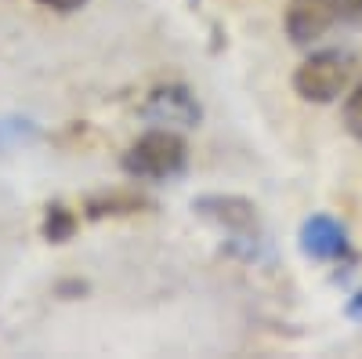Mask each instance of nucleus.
I'll return each mask as SVG.
<instances>
[{"label": "nucleus", "instance_id": "1", "mask_svg": "<svg viewBox=\"0 0 362 359\" xmlns=\"http://www.w3.org/2000/svg\"><path fill=\"white\" fill-rule=\"evenodd\" d=\"M192 211L210 222V225H218L221 232H228V247L232 254H243L250 261H257L261 247H264V236H261V222H257V207L243 196H199L192 203Z\"/></svg>", "mask_w": 362, "mask_h": 359}, {"label": "nucleus", "instance_id": "2", "mask_svg": "<svg viewBox=\"0 0 362 359\" xmlns=\"http://www.w3.org/2000/svg\"><path fill=\"white\" fill-rule=\"evenodd\" d=\"M185 164H189V145L170 127L145 131L124 153V171L138 182H170L185 171Z\"/></svg>", "mask_w": 362, "mask_h": 359}, {"label": "nucleus", "instance_id": "3", "mask_svg": "<svg viewBox=\"0 0 362 359\" xmlns=\"http://www.w3.org/2000/svg\"><path fill=\"white\" fill-rule=\"evenodd\" d=\"M337 25L362 29V0H290L286 8V33L300 47L322 40Z\"/></svg>", "mask_w": 362, "mask_h": 359}, {"label": "nucleus", "instance_id": "4", "mask_svg": "<svg viewBox=\"0 0 362 359\" xmlns=\"http://www.w3.org/2000/svg\"><path fill=\"white\" fill-rule=\"evenodd\" d=\"M355 76V62L344 51H315L308 55L305 62L297 66L293 73V91L305 98V102H337Z\"/></svg>", "mask_w": 362, "mask_h": 359}, {"label": "nucleus", "instance_id": "5", "mask_svg": "<svg viewBox=\"0 0 362 359\" xmlns=\"http://www.w3.org/2000/svg\"><path fill=\"white\" fill-rule=\"evenodd\" d=\"M199 116H203V106L185 84H160L141 102V120L153 127H170V131L196 127Z\"/></svg>", "mask_w": 362, "mask_h": 359}, {"label": "nucleus", "instance_id": "6", "mask_svg": "<svg viewBox=\"0 0 362 359\" xmlns=\"http://www.w3.org/2000/svg\"><path fill=\"white\" fill-rule=\"evenodd\" d=\"M300 251L315 261H337L348 258V232L337 218L329 215H312L300 225Z\"/></svg>", "mask_w": 362, "mask_h": 359}, {"label": "nucleus", "instance_id": "7", "mask_svg": "<svg viewBox=\"0 0 362 359\" xmlns=\"http://www.w3.org/2000/svg\"><path fill=\"white\" fill-rule=\"evenodd\" d=\"M148 207L138 193H124V189H112V193H102V196H90L87 200V215L90 218H105V215H134Z\"/></svg>", "mask_w": 362, "mask_h": 359}, {"label": "nucleus", "instance_id": "8", "mask_svg": "<svg viewBox=\"0 0 362 359\" xmlns=\"http://www.w3.org/2000/svg\"><path fill=\"white\" fill-rule=\"evenodd\" d=\"M73 229H76V218L66 211L62 203H51L47 218H44V236L51 239V244H66V239L73 236Z\"/></svg>", "mask_w": 362, "mask_h": 359}, {"label": "nucleus", "instance_id": "9", "mask_svg": "<svg viewBox=\"0 0 362 359\" xmlns=\"http://www.w3.org/2000/svg\"><path fill=\"white\" fill-rule=\"evenodd\" d=\"M344 127L362 142V84L344 98Z\"/></svg>", "mask_w": 362, "mask_h": 359}, {"label": "nucleus", "instance_id": "10", "mask_svg": "<svg viewBox=\"0 0 362 359\" xmlns=\"http://www.w3.org/2000/svg\"><path fill=\"white\" fill-rule=\"evenodd\" d=\"M40 8H51V11H62V15H69V11H80L87 0H37Z\"/></svg>", "mask_w": 362, "mask_h": 359}, {"label": "nucleus", "instance_id": "11", "mask_svg": "<svg viewBox=\"0 0 362 359\" xmlns=\"http://www.w3.org/2000/svg\"><path fill=\"white\" fill-rule=\"evenodd\" d=\"M348 316H351V319H358V323H362V290H358V294H355V297H351V302H348Z\"/></svg>", "mask_w": 362, "mask_h": 359}]
</instances>
